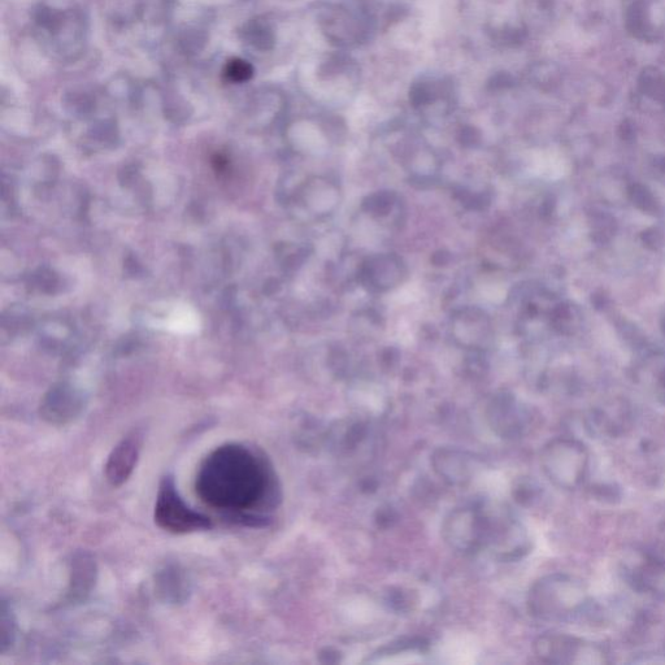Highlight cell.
<instances>
[{
    "label": "cell",
    "mask_w": 665,
    "mask_h": 665,
    "mask_svg": "<svg viewBox=\"0 0 665 665\" xmlns=\"http://www.w3.org/2000/svg\"><path fill=\"white\" fill-rule=\"evenodd\" d=\"M194 486L204 504L245 527L268 525L264 511L280 501L277 478L268 459L243 443H226L210 452L199 465Z\"/></svg>",
    "instance_id": "1"
},
{
    "label": "cell",
    "mask_w": 665,
    "mask_h": 665,
    "mask_svg": "<svg viewBox=\"0 0 665 665\" xmlns=\"http://www.w3.org/2000/svg\"><path fill=\"white\" fill-rule=\"evenodd\" d=\"M591 598L584 582L567 573H551L528 593L530 615L546 623H571L589 614Z\"/></svg>",
    "instance_id": "2"
},
{
    "label": "cell",
    "mask_w": 665,
    "mask_h": 665,
    "mask_svg": "<svg viewBox=\"0 0 665 665\" xmlns=\"http://www.w3.org/2000/svg\"><path fill=\"white\" fill-rule=\"evenodd\" d=\"M542 471L556 488H580L589 473L590 455L584 443L575 438H555L541 452Z\"/></svg>",
    "instance_id": "3"
},
{
    "label": "cell",
    "mask_w": 665,
    "mask_h": 665,
    "mask_svg": "<svg viewBox=\"0 0 665 665\" xmlns=\"http://www.w3.org/2000/svg\"><path fill=\"white\" fill-rule=\"evenodd\" d=\"M485 547L499 562H516L532 550L527 528L507 508L485 502Z\"/></svg>",
    "instance_id": "4"
},
{
    "label": "cell",
    "mask_w": 665,
    "mask_h": 665,
    "mask_svg": "<svg viewBox=\"0 0 665 665\" xmlns=\"http://www.w3.org/2000/svg\"><path fill=\"white\" fill-rule=\"evenodd\" d=\"M155 524L165 532L191 534L214 528L210 516L191 508L178 491L175 478L164 476L160 481L154 508Z\"/></svg>",
    "instance_id": "5"
},
{
    "label": "cell",
    "mask_w": 665,
    "mask_h": 665,
    "mask_svg": "<svg viewBox=\"0 0 665 665\" xmlns=\"http://www.w3.org/2000/svg\"><path fill=\"white\" fill-rule=\"evenodd\" d=\"M534 653L543 663L601 665L610 662L597 643L564 633H545L534 642Z\"/></svg>",
    "instance_id": "6"
},
{
    "label": "cell",
    "mask_w": 665,
    "mask_h": 665,
    "mask_svg": "<svg viewBox=\"0 0 665 665\" xmlns=\"http://www.w3.org/2000/svg\"><path fill=\"white\" fill-rule=\"evenodd\" d=\"M484 503L455 508L446 517L442 533L447 545L462 554L484 551Z\"/></svg>",
    "instance_id": "7"
},
{
    "label": "cell",
    "mask_w": 665,
    "mask_h": 665,
    "mask_svg": "<svg viewBox=\"0 0 665 665\" xmlns=\"http://www.w3.org/2000/svg\"><path fill=\"white\" fill-rule=\"evenodd\" d=\"M143 442H145V433L142 429L137 428L130 430L113 447L108 455L106 467H104L108 484L113 488H120L126 484L136 471L139 458H141Z\"/></svg>",
    "instance_id": "8"
},
{
    "label": "cell",
    "mask_w": 665,
    "mask_h": 665,
    "mask_svg": "<svg viewBox=\"0 0 665 665\" xmlns=\"http://www.w3.org/2000/svg\"><path fill=\"white\" fill-rule=\"evenodd\" d=\"M628 584L637 593L665 601V562L653 555H640L624 572Z\"/></svg>",
    "instance_id": "9"
},
{
    "label": "cell",
    "mask_w": 665,
    "mask_h": 665,
    "mask_svg": "<svg viewBox=\"0 0 665 665\" xmlns=\"http://www.w3.org/2000/svg\"><path fill=\"white\" fill-rule=\"evenodd\" d=\"M98 580V565L94 556L80 551L69 562V584L63 598V606H76L93 593Z\"/></svg>",
    "instance_id": "10"
},
{
    "label": "cell",
    "mask_w": 665,
    "mask_h": 665,
    "mask_svg": "<svg viewBox=\"0 0 665 665\" xmlns=\"http://www.w3.org/2000/svg\"><path fill=\"white\" fill-rule=\"evenodd\" d=\"M156 598L167 606H182L189 601L193 586L186 569L176 562L162 565L154 575Z\"/></svg>",
    "instance_id": "11"
},
{
    "label": "cell",
    "mask_w": 665,
    "mask_h": 665,
    "mask_svg": "<svg viewBox=\"0 0 665 665\" xmlns=\"http://www.w3.org/2000/svg\"><path fill=\"white\" fill-rule=\"evenodd\" d=\"M434 471L450 485H464L471 481L478 469V460L468 452L440 449L434 452Z\"/></svg>",
    "instance_id": "12"
},
{
    "label": "cell",
    "mask_w": 665,
    "mask_h": 665,
    "mask_svg": "<svg viewBox=\"0 0 665 665\" xmlns=\"http://www.w3.org/2000/svg\"><path fill=\"white\" fill-rule=\"evenodd\" d=\"M82 402L68 393H56L47 398L41 407V416L47 424L65 427L75 423L82 412Z\"/></svg>",
    "instance_id": "13"
},
{
    "label": "cell",
    "mask_w": 665,
    "mask_h": 665,
    "mask_svg": "<svg viewBox=\"0 0 665 665\" xmlns=\"http://www.w3.org/2000/svg\"><path fill=\"white\" fill-rule=\"evenodd\" d=\"M503 408L499 411H494L491 417V427L495 432L501 434L502 437L515 438L521 437L527 433L530 427V417L527 412L521 411L520 408L514 407V404H504Z\"/></svg>",
    "instance_id": "14"
},
{
    "label": "cell",
    "mask_w": 665,
    "mask_h": 665,
    "mask_svg": "<svg viewBox=\"0 0 665 665\" xmlns=\"http://www.w3.org/2000/svg\"><path fill=\"white\" fill-rule=\"evenodd\" d=\"M17 637V621L10 603L2 599L0 610V654L6 655L15 645Z\"/></svg>",
    "instance_id": "15"
},
{
    "label": "cell",
    "mask_w": 665,
    "mask_h": 665,
    "mask_svg": "<svg viewBox=\"0 0 665 665\" xmlns=\"http://www.w3.org/2000/svg\"><path fill=\"white\" fill-rule=\"evenodd\" d=\"M226 76L234 82H243L249 80L252 76V67L243 60H232L226 67Z\"/></svg>",
    "instance_id": "16"
},
{
    "label": "cell",
    "mask_w": 665,
    "mask_h": 665,
    "mask_svg": "<svg viewBox=\"0 0 665 665\" xmlns=\"http://www.w3.org/2000/svg\"><path fill=\"white\" fill-rule=\"evenodd\" d=\"M411 99L416 104H424L429 102L430 99H432V95H430L428 86L424 84L415 85L411 91Z\"/></svg>",
    "instance_id": "17"
}]
</instances>
